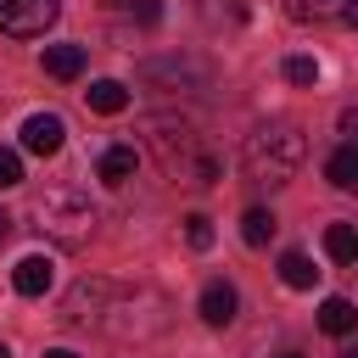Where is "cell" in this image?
<instances>
[{
    "instance_id": "cell-11",
    "label": "cell",
    "mask_w": 358,
    "mask_h": 358,
    "mask_svg": "<svg viewBox=\"0 0 358 358\" xmlns=\"http://www.w3.org/2000/svg\"><path fill=\"white\" fill-rule=\"evenodd\" d=\"M39 62H45V73H50V78H62V84H67V78H78V73H84V45H45V56H39Z\"/></svg>"
},
{
    "instance_id": "cell-1",
    "label": "cell",
    "mask_w": 358,
    "mask_h": 358,
    "mask_svg": "<svg viewBox=\"0 0 358 358\" xmlns=\"http://www.w3.org/2000/svg\"><path fill=\"white\" fill-rule=\"evenodd\" d=\"M140 129H145V145H151V157L162 162V173H168L173 185H218V179H224V162L201 145V134H196L185 117L157 112V117H145Z\"/></svg>"
},
{
    "instance_id": "cell-29",
    "label": "cell",
    "mask_w": 358,
    "mask_h": 358,
    "mask_svg": "<svg viewBox=\"0 0 358 358\" xmlns=\"http://www.w3.org/2000/svg\"><path fill=\"white\" fill-rule=\"evenodd\" d=\"M341 358H358V352H341Z\"/></svg>"
},
{
    "instance_id": "cell-18",
    "label": "cell",
    "mask_w": 358,
    "mask_h": 358,
    "mask_svg": "<svg viewBox=\"0 0 358 358\" xmlns=\"http://www.w3.org/2000/svg\"><path fill=\"white\" fill-rule=\"evenodd\" d=\"M185 241H190L196 252H207V246H213V218H207V213H190V218H185Z\"/></svg>"
},
{
    "instance_id": "cell-10",
    "label": "cell",
    "mask_w": 358,
    "mask_h": 358,
    "mask_svg": "<svg viewBox=\"0 0 358 358\" xmlns=\"http://www.w3.org/2000/svg\"><path fill=\"white\" fill-rule=\"evenodd\" d=\"M324 179H330L336 190H358V140H347V145H336V151H330Z\"/></svg>"
},
{
    "instance_id": "cell-2",
    "label": "cell",
    "mask_w": 358,
    "mask_h": 358,
    "mask_svg": "<svg viewBox=\"0 0 358 358\" xmlns=\"http://www.w3.org/2000/svg\"><path fill=\"white\" fill-rule=\"evenodd\" d=\"M302 157H308V140H302L296 123H263L241 145V162H246V173L257 185H285L302 168Z\"/></svg>"
},
{
    "instance_id": "cell-23",
    "label": "cell",
    "mask_w": 358,
    "mask_h": 358,
    "mask_svg": "<svg viewBox=\"0 0 358 358\" xmlns=\"http://www.w3.org/2000/svg\"><path fill=\"white\" fill-rule=\"evenodd\" d=\"M341 22H347V28H358V0H347V6H341Z\"/></svg>"
},
{
    "instance_id": "cell-16",
    "label": "cell",
    "mask_w": 358,
    "mask_h": 358,
    "mask_svg": "<svg viewBox=\"0 0 358 358\" xmlns=\"http://www.w3.org/2000/svg\"><path fill=\"white\" fill-rule=\"evenodd\" d=\"M274 229H280V224H274L268 207H246V218H241V241H246V246H268Z\"/></svg>"
},
{
    "instance_id": "cell-9",
    "label": "cell",
    "mask_w": 358,
    "mask_h": 358,
    "mask_svg": "<svg viewBox=\"0 0 358 358\" xmlns=\"http://www.w3.org/2000/svg\"><path fill=\"white\" fill-rule=\"evenodd\" d=\"M134 145H106L101 151V162H95V179H106V185H129L134 179Z\"/></svg>"
},
{
    "instance_id": "cell-14",
    "label": "cell",
    "mask_w": 358,
    "mask_h": 358,
    "mask_svg": "<svg viewBox=\"0 0 358 358\" xmlns=\"http://www.w3.org/2000/svg\"><path fill=\"white\" fill-rule=\"evenodd\" d=\"M145 78H151V84H179V78H196V84H207V73H201L190 56H173V62H145Z\"/></svg>"
},
{
    "instance_id": "cell-20",
    "label": "cell",
    "mask_w": 358,
    "mask_h": 358,
    "mask_svg": "<svg viewBox=\"0 0 358 358\" xmlns=\"http://www.w3.org/2000/svg\"><path fill=\"white\" fill-rule=\"evenodd\" d=\"M11 185H22V157L11 145H0V190H11Z\"/></svg>"
},
{
    "instance_id": "cell-12",
    "label": "cell",
    "mask_w": 358,
    "mask_h": 358,
    "mask_svg": "<svg viewBox=\"0 0 358 358\" xmlns=\"http://www.w3.org/2000/svg\"><path fill=\"white\" fill-rule=\"evenodd\" d=\"M319 330H324V336H352V330H358V308H352L347 296H324V308H319Z\"/></svg>"
},
{
    "instance_id": "cell-22",
    "label": "cell",
    "mask_w": 358,
    "mask_h": 358,
    "mask_svg": "<svg viewBox=\"0 0 358 358\" xmlns=\"http://www.w3.org/2000/svg\"><path fill=\"white\" fill-rule=\"evenodd\" d=\"M341 134H352V140H358V106H347V112H341Z\"/></svg>"
},
{
    "instance_id": "cell-13",
    "label": "cell",
    "mask_w": 358,
    "mask_h": 358,
    "mask_svg": "<svg viewBox=\"0 0 358 358\" xmlns=\"http://www.w3.org/2000/svg\"><path fill=\"white\" fill-rule=\"evenodd\" d=\"M84 101H90V112L112 117V112H123V106H129V90H123L117 78H95V84L84 90Z\"/></svg>"
},
{
    "instance_id": "cell-26",
    "label": "cell",
    "mask_w": 358,
    "mask_h": 358,
    "mask_svg": "<svg viewBox=\"0 0 358 358\" xmlns=\"http://www.w3.org/2000/svg\"><path fill=\"white\" fill-rule=\"evenodd\" d=\"M45 358H78V352H67V347H50V352H45Z\"/></svg>"
},
{
    "instance_id": "cell-7",
    "label": "cell",
    "mask_w": 358,
    "mask_h": 358,
    "mask_svg": "<svg viewBox=\"0 0 358 358\" xmlns=\"http://www.w3.org/2000/svg\"><path fill=\"white\" fill-rule=\"evenodd\" d=\"M235 285L229 280H207L201 285V302H196V313H201V324H213V330H224L229 319H235Z\"/></svg>"
},
{
    "instance_id": "cell-8",
    "label": "cell",
    "mask_w": 358,
    "mask_h": 358,
    "mask_svg": "<svg viewBox=\"0 0 358 358\" xmlns=\"http://www.w3.org/2000/svg\"><path fill=\"white\" fill-rule=\"evenodd\" d=\"M50 280H56V268H50V257H39V252H34V257H22V263L11 268V285H17L22 296H45V291H50Z\"/></svg>"
},
{
    "instance_id": "cell-27",
    "label": "cell",
    "mask_w": 358,
    "mask_h": 358,
    "mask_svg": "<svg viewBox=\"0 0 358 358\" xmlns=\"http://www.w3.org/2000/svg\"><path fill=\"white\" fill-rule=\"evenodd\" d=\"M0 358H11V347H6V341H0Z\"/></svg>"
},
{
    "instance_id": "cell-28",
    "label": "cell",
    "mask_w": 358,
    "mask_h": 358,
    "mask_svg": "<svg viewBox=\"0 0 358 358\" xmlns=\"http://www.w3.org/2000/svg\"><path fill=\"white\" fill-rule=\"evenodd\" d=\"M106 6H129V0H106Z\"/></svg>"
},
{
    "instance_id": "cell-21",
    "label": "cell",
    "mask_w": 358,
    "mask_h": 358,
    "mask_svg": "<svg viewBox=\"0 0 358 358\" xmlns=\"http://www.w3.org/2000/svg\"><path fill=\"white\" fill-rule=\"evenodd\" d=\"M129 11H134V22H145V28L162 22V0H129Z\"/></svg>"
},
{
    "instance_id": "cell-17",
    "label": "cell",
    "mask_w": 358,
    "mask_h": 358,
    "mask_svg": "<svg viewBox=\"0 0 358 358\" xmlns=\"http://www.w3.org/2000/svg\"><path fill=\"white\" fill-rule=\"evenodd\" d=\"M280 280H285L291 291H308V285L319 280V268L308 263V252H285V257H280Z\"/></svg>"
},
{
    "instance_id": "cell-6",
    "label": "cell",
    "mask_w": 358,
    "mask_h": 358,
    "mask_svg": "<svg viewBox=\"0 0 358 358\" xmlns=\"http://www.w3.org/2000/svg\"><path fill=\"white\" fill-rule=\"evenodd\" d=\"M62 140H67V123H62L56 112H34V117L22 123V151H34V157H56Z\"/></svg>"
},
{
    "instance_id": "cell-19",
    "label": "cell",
    "mask_w": 358,
    "mask_h": 358,
    "mask_svg": "<svg viewBox=\"0 0 358 358\" xmlns=\"http://www.w3.org/2000/svg\"><path fill=\"white\" fill-rule=\"evenodd\" d=\"M285 78H291V84H319V62H313V56H291V62H285Z\"/></svg>"
},
{
    "instance_id": "cell-24",
    "label": "cell",
    "mask_w": 358,
    "mask_h": 358,
    "mask_svg": "<svg viewBox=\"0 0 358 358\" xmlns=\"http://www.w3.org/2000/svg\"><path fill=\"white\" fill-rule=\"evenodd\" d=\"M11 241V213H0V246Z\"/></svg>"
},
{
    "instance_id": "cell-4",
    "label": "cell",
    "mask_w": 358,
    "mask_h": 358,
    "mask_svg": "<svg viewBox=\"0 0 358 358\" xmlns=\"http://www.w3.org/2000/svg\"><path fill=\"white\" fill-rule=\"evenodd\" d=\"M62 17V0H0V34L45 39V28Z\"/></svg>"
},
{
    "instance_id": "cell-30",
    "label": "cell",
    "mask_w": 358,
    "mask_h": 358,
    "mask_svg": "<svg viewBox=\"0 0 358 358\" xmlns=\"http://www.w3.org/2000/svg\"><path fill=\"white\" fill-rule=\"evenodd\" d=\"M280 358H296V352H280Z\"/></svg>"
},
{
    "instance_id": "cell-25",
    "label": "cell",
    "mask_w": 358,
    "mask_h": 358,
    "mask_svg": "<svg viewBox=\"0 0 358 358\" xmlns=\"http://www.w3.org/2000/svg\"><path fill=\"white\" fill-rule=\"evenodd\" d=\"M347 0H313V11H341Z\"/></svg>"
},
{
    "instance_id": "cell-3",
    "label": "cell",
    "mask_w": 358,
    "mask_h": 358,
    "mask_svg": "<svg viewBox=\"0 0 358 358\" xmlns=\"http://www.w3.org/2000/svg\"><path fill=\"white\" fill-rule=\"evenodd\" d=\"M34 218H39V229H45L56 246H84V241L95 235V201H90L84 190H73V185H50V190L34 201Z\"/></svg>"
},
{
    "instance_id": "cell-15",
    "label": "cell",
    "mask_w": 358,
    "mask_h": 358,
    "mask_svg": "<svg viewBox=\"0 0 358 358\" xmlns=\"http://www.w3.org/2000/svg\"><path fill=\"white\" fill-rule=\"evenodd\" d=\"M324 257L330 263H358V224H330L324 229Z\"/></svg>"
},
{
    "instance_id": "cell-5",
    "label": "cell",
    "mask_w": 358,
    "mask_h": 358,
    "mask_svg": "<svg viewBox=\"0 0 358 358\" xmlns=\"http://www.w3.org/2000/svg\"><path fill=\"white\" fill-rule=\"evenodd\" d=\"M106 308H112V280H90V274H84V280L62 296V313H56V319H62V324H90V319H101Z\"/></svg>"
}]
</instances>
